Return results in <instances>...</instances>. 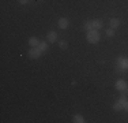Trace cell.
Returning a JSON list of instances; mask_svg holds the SVG:
<instances>
[{"mask_svg": "<svg viewBox=\"0 0 128 123\" xmlns=\"http://www.w3.org/2000/svg\"><path fill=\"white\" fill-rule=\"evenodd\" d=\"M126 93H128V86H127V89H126Z\"/></svg>", "mask_w": 128, "mask_h": 123, "instance_id": "ac0fdd59", "label": "cell"}, {"mask_svg": "<svg viewBox=\"0 0 128 123\" xmlns=\"http://www.w3.org/2000/svg\"><path fill=\"white\" fill-rule=\"evenodd\" d=\"M46 41L49 42V44H53V42L57 41V33L53 32V30H50V32L46 33Z\"/></svg>", "mask_w": 128, "mask_h": 123, "instance_id": "5b68a950", "label": "cell"}, {"mask_svg": "<svg viewBox=\"0 0 128 123\" xmlns=\"http://www.w3.org/2000/svg\"><path fill=\"white\" fill-rule=\"evenodd\" d=\"M57 25H59L60 29H67V27L70 26V22H68V19H67V18H60L59 22H57Z\"/></svg>", "mask_w": 128, "mask_h": 123, "instance_id": "52a82bcc", "label": "cell"}, {"mask_svg": "<svg viewBox=\"0 0 128 123\" xmlns=\"http://www.w3.org/2000/svg\"><path fill=\"white\" fill-rule=\"evenodd\" d=\"M42 53H44V52H42V51H41V49H40L38 47H32L27 55H29V57H30V59H40Z\"/></svg>", "mask_w": 128, "mask_h": 123, "instance_id": "7a4b0ae2", "label": "cell"}, {"mask_svg": "<svg viewBox=\"0 0 128 123\" xmlns=\"http://www.w3.org/2000/svg\"><path fill=\"white\" fill-rule=\"evenodd\" d=\"M27 42H29V45H30V47H38V45H40V42H41V41H40V40L37 38V37H30V38H29V41H27Z\"/></svg>", "mask_w": 128, "mask_h": 123, "instance_id": "ba28073f", "label": "cell"}, {"mask_svg": "<svg viewBox=\"0 0 128 123\" xmlns=\"http://www.w3.org/2000/svg\"><path fill=\"white\" fill-rule=\"evenodd\" d=\"M116 64H117L118 67H121L123 70H126V71H128V57H117V62H116Z\"/></svg>", "mask_w": 128, "mask_h": 123, "instance_id": "277c9868", "label": "cell"}, {"mask_svg": "<svg viewBox=\"0 0 128 123\" xmlns=\"http://www.w3.org/2000/svg\"><path fill=\"white\" fill-rule=\"evenodd\" d=\"M93 26H94V29H96V30H101L104 27V23H102L101 19H94L93 21Z\"/></svg>", "mask_w": 128, "mask_h": 123, "instance_id": "30bf717a", "label": "cell"}, {"mask_svg": "<svg viewBox=\"0 0 128 123\" xmlns=\"http://www.w3.org/2000/svg\"><path fill=\"white\" fill-rule=\"evenodd\" d=\"M106 36H108V37H113L114 36V29H112V27L106 29Z\"/></svg>", "mask_w": 128, "mask_h": 123, "instance_id": "2e32d148", "label": "cell"}, {"mask_svg": "<svg viewBox=\"0 0 128 123\" xmlns=\"http://www.w3.org/2000/svg\"><path fill=\"white\" fill-rule=\"evenodd\" d=\"M109 25H110L112 29H117V27L120 26V21H118L117 18H112V19L109 21Z\"/></svg>", "mask_w": 128, "mask_h": 123, "instance_id": "8fae6325", "label": "cell"}, {"mask_svg": "<svg viewBox=\"0 0 128 123\" xmlns=\"http://www.w3.org/2000/svg\"><path fill=\"white\" fill-rule=\"evenodd\" d=\"M113 109L116 111V112H118V111H121V109H123V107H121L120 101H116V103L113 104Z\"/></svg>", "mask_w": 128, "mask_h": 123, "instance_id": "5bb4252c", "label": "cell"}, {"mask_svg": "<svg viewBox=\"0 0 128 123\" xmlns=\"http://www.w3.org/2000/svg\"><path fill=\"white\" fill-rule=\"evenodd\" d=\"M127 86H128V84H127L126 79H117V81L114 82V88L117 89L118 92H126Z\"/></svg>", "mask_w": 128, "mask_h": 123, "instance_id": "3957f363", "label": "cell"}, {"mask_svg": "<svg viewBox=\"0 0 128 123\" xmlns=\"http://www.w3.org/2000/svg\"><path fill=\"white\" fill-rule=\"evenodd\" d=\"M68 47V42L66 41V40H62V41H59V48L60 49H66Z\"/></svg>", "mask_w": 128, "mask_h": 123, "instance_id": "9a60e30c", "label": "cell"}, {"mask_svg": "<svg viewBox=\"0 0 128 123\" xmlns=\"http://www.w3.org/2000/svg\"><path fill=\"white\" fill-rule=\"evenodd\" d=\"M118 101H120L121 107H123V109L126 111V112H128V100L126 98V94H121V97L118 98Z\"/></svg>", "mask_w": 128, "mask_h": 123, "instance_id": "8992f818", "label": "cell"}, {"mask_svg": "<svg viewBox=\"0 0 128 123\" xmlns=\"http://www.w3.org/2000/svg\"><path fill=\"white\" fill-rule=\"evenodd\" d=\"M72 122L74 123H84L86 120H84V118L80 115V113H76V115L72 116Z\"/></svg>", "mask_w": 128, "mask_h": 123, "instance_id": "9c48e42d", "label": "cell"}, {"mask_svg": "<svg viewBox=\"0 0 128 123\" xmlns=\"http://www.w3.org/2000/svg\"><path fill=\"white\" fill-rule=\"evenodd\" d=\"M86 40L87 42H90V44H98L100 40H101V36H100L98 30H90V32H87L86 34Z\"/></svg>", "mask_w": 128, "mask_h": 123, "instance_id": "6da1fadb", "label": "cell"}, {"mask_svg": "<svg viewBox=\"0 0 128 123\" xmlns=\"http://www.w3.org/2000/svg\"><path fill=\"white\" fill-rule=\"evenodd\" d=\"M48 44H49L48 41H41V42H40V45H38V48L41 49L42 52H46L48 51Z\"/></svg>", "mask_w": 128, "mask_h": 123, "instance_id": "4fadbf2b", "label": "cell"}, {"mask_svg": "<svg viewBox=\"0 0 128 123\" xmlns=\"http://www.w3.org/2000/svg\"><path fill=\"white\" fill-rule=\"evenodd\" d=\"M83 29L86 30V32H90V30H94L93 21H87V22H84V25H83Z\"/></svg>", "mask_w": 128, "mask_h": 123, "instance_id": "7c38bea8", "label": "cell"}, {"mask_svg": "<svg viewBox=\"0 0 128 123\" xmlns=\"http://www.w3.org/2000/svg\"><path fill=\"white\" fill-rule=\"evenodd\" d=\"M19 3H20V4H27L29 0H19Z\"/></svg>", "mask_w": 128, "mask_h": 123, "instance_id": "e0dca14e", "label": "cell"}]
</instances>
